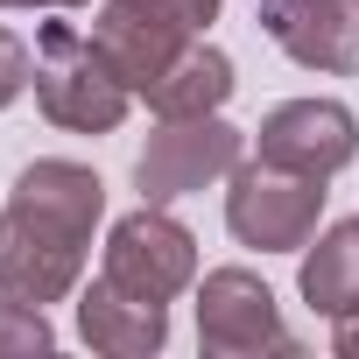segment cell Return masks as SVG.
Wrapping results in <instances>:
<instances>
[{
	"label": "cell",
	"mask_w": 359,
	"mask_h": 359,
	"mask_svg": "<svg viewBox=\"0 0 359 359\" xmlns=\"http://www.w3.org/2000/svg\"><path fill=\"white\" fill-rule=\"evenodd\" d=\"M148 113L155 120H184V113H219L226 99H233V57L226 50H212V43H191L184 57H176L148 92Z\"/></svg>",
	"instance_id": "8fae6325"
},
{
	"label": "cell",
	"mask_w": 359,
	"mask_h": 359,
	"mask_svg": "<svg viewBox=\"0 0 359 359\" xmlns=\"http://www.w3.org/2000/svg\"><path fill=\"white\" fill-rule=\"evenodd\" d=\"M331 345H338V359H359V317H338V338Z\"/></svg>",
	"instance_id": "9a60e30c"
},
{
	"label": "cell",
	"mask_w": 359,
	"mask_h": 359,
	"mask_svg": "<svg viewBox=\"0 0 359 359\" xmlns=\"http://www.w3.org/2000/svg\"><path fill=\"white\" fill-rule=\"evenodd\" d=\"M0 8H85V0H0Z\"/></svg>",
	"instance_id": "2e32d148"
},
{
	"label": "cell",
	"mask_w": 359,
	"mask_h": 359,
	"mask_svg": "<svg viewBox=\"0 0 359 359\" xmlns=\"http://www.w3.org/2000/svg\"><path fill=\"white\" fill-rule=\"evenodd\" d=\"M205 22H219V0H106L92 15V43L127 92H148L205 36Z\"/></svg>",
	"instance_id": "7a4b0ae2"
},
{
	"label": "cell",
	"mask_w": 359,
	"mask_h": 359,
	"mask_svg": "<svg viewBox=\"0 0 359 359\" xmlns=\"http://www.w3.org/2000/svg\"><path fill=\"white\" fill-rule=\"evenodd\" d=\"M78 331H85V345L106 352V359H148V352L169 345V303H141V296H127L120 282L99 275V282L78 296Z\"/></svg>",
	"instance_id": "30bf717a"
},
{
	"label": "cell",
	"mask_w": 359,
	"mask_h": 359,
	"mask_svg": "<svg viewBox=\"0 0 359 359\" xmlns=\"http://www.w3.org/2000/svg\"><path fill=\"white\" fill-rule=\"evenodd\" d=\"M254 22L303 71H331V78L359 71V8H345V0H254Z\"/></svg>",
	"instance_id": "9c48e42d"
},
{
	"label": "cell",
	"mask_w": 359,
	"mask_h": 359,
	"mask_svg": "<svg viewBox=\"0 0 359 359\" xmlns=\"http://www.w3.org/2000/svg\"><path fill=\"white\" fill-rule=\"evenodd\" d=\"M198 345L212 359H261V352H296L275 289L247 268H212L198 289Z\"/></svg>",
	"instance_id": "52a82bcc"
},
{
	"label": "cell",
	"mask_w": 359,
	"mask_h": 359,
	"mask_svg": "<svg viewBox=\"0 0 359 359\" xmlns=\"http://www.w3.org/2000/svg\"><path fill=\"white\" fill-rule=\"evenodd\" d=\"M99 219H106V184L85 162L64 155L29 162L0 212V296L64 303L85 275V247Z\"/></svg>",
	"instance_id": "6da1fadb"
},
{
	"label": "cell",
	"mask_w": 359,
	"mask_h": 359,
	"mask_svg": "<svg viewBox=\"0 0 359 359\" xmlns=\"http://www.w3.org/2000/svg\"><path fill=\"white\" fill-rule=\"evenodd\" d=\"M57 331L43 317V303H22V296H0V359H29V352H50Z\"/></svg>",
	"instance_id": "4fadbf2b"
},
{
	"label": "cell",
	"mask_w": 359,
	"mask_h": 359,
	"mask_svg": "<svg viewBox=\"0 0 359 359\" xmlns=\"http://www.w3.org/2000/svg\"><path fill=\"white\" fill-rule=\"evenodd\" d=\"M106 282H120L141 303H176L198 282V240L191 226H176L169 205H141L106 233Z\"/></svg>",
	"instance_id": "8992f818"
},
{
	"label": "cell",
	"mask_w": 359,
	"mask_h": 359,
	"mask_svg": "<svg viewBox=\"0 0 359 359\" xmlns=\"http://www.w3.org/2000/svg\"><path fill=\"white\" fill-rule=\"evenodd\" d=\"M345 8H359V0H345Z\"/></svg>",
	"instance_id": "e0dca14e"
},
{
	"label": "cell",
	"mask_w": 359,
	"mask_h": 359,
	"mask_svg": "<svg viewBox=\"0 0 359 359\" xmlns=\"http://www.w3.org/2000/svg\"><path fill=\"white\" fill-rule=\"evenodd\" d=\"M127 85L120 71L99 57L92 36H78L71 22H50L36 43V106L64 127V134H113L127 120Z\"/></svg>",
	"instance_id": "3957f363"
},
{
	"label": "cell",
	"mask_w": 359,
	"mask_h": 359,
	"mask_svg": "<svg viewBox=\"0 0 359 359\" xmlns=\"http://www.w3.org/2000/svg\"><path fill=\"white\" fill-rule=\"evenodd\" d=\"M247 155V134L226 127L219 113H184V120H155L148 148L134 155V191L141 205H176L219 176H233Z\"/></svg>",
	"instance_id": "277c9868"
},
{
	"label": "cell",
	"mask_w": 359,
	"mask_h": 359,
	"mask_svg": "<svg viewBox=\"0 0 359 359\" xmlns=\"http://www.w3.org/2000/svg\"><path fill=\"white\" fill-rule=\"evenodd\" d=\"M296 289H303V303L324 310V317H359V219L324 226V240L303 254Z\"/></svg>",
	"instance_id": "7c38bea8"
},
{
	"label": "cell",
	"mask_w": 359,
	"mask_h": 359,
	"mask_svg": "<svg viewBox=\"0 0 359 359\" xmlns=\"http://www.w3.org/2000/svg\"><path fill=\"white\" fill-rule=\"evenodd\" d=\"M254 148H261V162H275V169L324 176V184H331V176L359 155V120H352V106H338V99H289V106H275V113L261 120Z\"/></svg>",
	"instance_id": "ba28073f"
},
{
	"label": "cell",
	"mask_w": 359,
	"mask_h": 359,
	"mask_svg": "<svg viewBox=\"0 0 359 359\" xmlns=\"http://www.w3.org/2000/svg\"><path fill=\"white\" fill-rule=\"evenodd\" d=\"M226 226L240 247H261V254H296L310 247L317 233V212H324V176H296V169H275V162H240L226 176Z\"/></svg>",
	"instance_id": "5b68a950"
},
{
	"label": "cell",
	"mask_w": 359,
	"mask_h": 359,
	"mask_svg": "<svg viewBox=\"0 0 359 359\" xmlns=\"http://www.w3.org/2000/svg\"><path fill=\"white\" fill-rule=\"evenodd\" d=\"M29 85H36V57H29V43L0 29V106H15Z\"/></svg>",
	"instance_id": "5bb4252c"
}]
</instances>
